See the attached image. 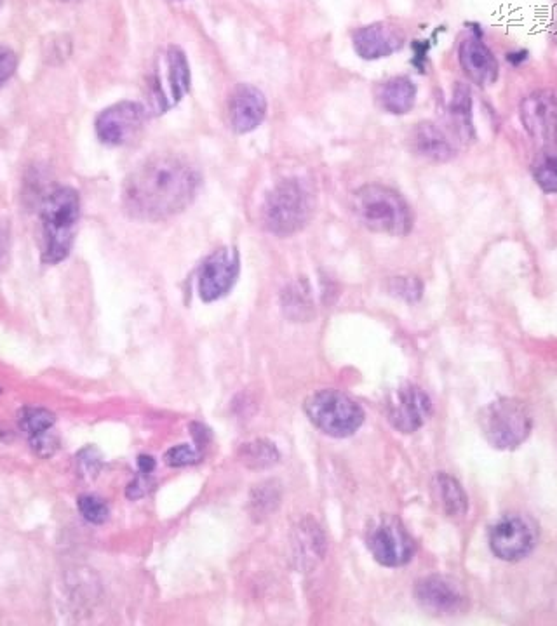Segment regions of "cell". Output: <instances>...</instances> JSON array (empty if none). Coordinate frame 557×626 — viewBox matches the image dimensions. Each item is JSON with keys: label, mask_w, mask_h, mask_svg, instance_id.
Listing matches in <instances>:
<instances>
[{"label": "cell", "mask_w": 557, "mask_h": 626, "mask_svg": "<svg viewBox=\"0 0 557 626\" xmlns=\"http://www.w3.org/2000/svg\"><path fill=\"white\" fill-rule=\"evenodd\" d=\"M432 413V402L422 388L404 387L389 402V421L403 433L417 432Z\"/></svg>", "instance_id": "14"}, {"label": "cell", "mask_w": 557, "mask_h": 626, "mask_svg": "<svg viewBox=\"0 0 557 626\" xmlns=\"http://www.w3.org/2000/svg\"><path fill=\"white\" fill-rule=\"evenodd\" d=\"M190 89V67L180 47H169L162 54L150 84V107L155 114H164L185 98Z\"/></svg>", "instance_id": "7"}, {"label": "cell", "mask_w": 557, "mask_h": 626, "mask_svg": "<svg viewBox=\"0 0 557 626\" xmlns=\"http://www.w3.org/2000/svg\"><path fill=\"white\" fill-rule=\"evenodd\" d=\"M533 421L521 400L498 399L481 413V430L491 446L516 449L530 435Z\"/></svg>", "instance_id": "6"}, {"label": "cell", "mask_w": 557, "mask_h": 626, "mask_svg": "<svg viewBox=\"0 0 557 626\" xmlns=\"http://www.w3.org/2000/svg\"><path fill=\"white\" fill-rule=\"evenodd\" d=\"M437 489H439L444 510L450 517H462L467 512V496L457 480L451 479L448 475H439Z\"/></svg>", "instance_id": "23"}, {"label": "cell", "mask_w": 557, "mask_h": 626, "mask_svg": "<svg viewBox=\"0 0 557 626\" xmlns=\"http://www.w3.org/2000/svg\"><path fill=\"white\" fill-rule=\"evenodd\" d=\"M148 475H150V473L141 472L140 477H136V479L129 484V500H138V498H143V496L150 491V487H152V480H150Z\"/></svg>", "instance_id": "32"}, {"label": "cell", "mask_w": 557, "mask_h": 626, "mask_svg": "<svg viewBox=\"0 0 557 626\" xmlns=\"http://www.w3.org/2000/svg\"><path fill=\"white\" fill-rule=\"evenodd\" d=\"M458 61L467 79L479 87L495 84L500 74L498 60L479 37H467L458 47Z\"/></svg>", "instance_id": "16"}, {"label": "cell", "mask_w": 557, "mask_h": 626, "mask_svg": "<svg viewBox=\"0 0 557 626\" xmlns=\"http://www.w3.org/2000/svg\"><path fill=\"white\" fill-rule=\"evenodd\" d=\"M267 115L265 94L249 84L235 87L229 100L230 126L235 133L246 134L255 131Z\"/></svg>", "instance_id": "15"}, {"label": "cell", "mask_w": 557, "mask_h": 626, "mask_svg": "<svg viewBox=\"0 0 557 626\" xmlns=\"http://www.w3.org/2000/svg\"><path fill=\"white\" fill-rule=\"evenodd\" d=\"M164 458H166V463H168L169 467H188V465H194V463L201 460L202 453L199 447L183 444V446L169 449Z\"/></svg>", "instance_id": "28"}, {"label": "cell", "mask_w": 557, "mask_h": 626, "mask_svg": "<svg viewBox=\"0 0 557 626\" xmlns=\"http://www.w3.org/2000/svg\"><path fill=\"white\" fill-rule=\"evenodd\" d=\"M390 291L406 301H417L422 296V282L417 277H394L390 282Z\"/></svg>", "instance_id": "27"}, {"label": "cell", "mask_w": 557, "mask_h": 626, "mask_svg": "<svg viewBox=\"0 0 557 626\" xmlns=\"http://www.w3.org/2000/svg\"><path fill=\"white\" fill-rule=\"evenodd\" d=\"M241 458L249 468H269L279 461V453L269 440H255L242 447Z\"/></svg>", "instance_id": "24"}, {"label": "cell", "mask_w": 557, "mask_h": 626, "mask_svg": "<svg viewBox=\"0 0 557 626\" xmlns=\"http://www.w3.org/2000/svg\"><path fill=\"white\" fill-rule=\"evenodd\" d=\"M415 101L417 86L408 77H394L376 89V103L387 114H408L411 108L415 107Z\"/></svg>", "instance_id": "19"}, {"label": "cell", "mask_w": 557, "mask_h": 626, "mask_svg": "<svg viewBox=\"0 0 557 626\" xmlns=\"http://www.w3.org/2000/svg\"><path fill=\"white\" fill-rule=\"evenodd\" d=\"M77 505H79V512L82 513V517L91 522V524H96V526H100V524H105L108 519V507L105 501L98 498V496H93V494H86V496H81L79 501H77Z\"/></svg>", "instance_id": "26"}, {"label": "cell", "mask_w": 557, "mask_h": 626, "mask_svg": "<svg viewBox=\"0 0 557 626\" xmlns=\"http://www.w3.org/2000/svg\"><path fill=\"white\" fill-rule=\"evenodd\" d=\"M352 209L363 227L375 234H410L413 228V213L403 195L383 185H366L359 188Z\"/></svg>", "instance_id": "3"}, {"label": "cell", "mask_w": 557, "mask_h": 626, "mask_svg": "<svg viewBox=\"0 0 557 626\" xmlns=\"http://www.w3.org/2000/svg\"><path fill=\"white\" fill-rule=\"evenodd\" d=\"M138 467H140V472L152 473L155 468V460L152 456H140L138 458Z\"/></svg>", "instance_id": "33"}, {"label": "cell", "mask_w": 557, "mask_h": 626, "mask_svg": "<svg viewBox=\"0 0 557 626\" xmlns=\"http://www.w3.org/2000/svg\"><path fill=\"white\" fill-rule=\"evenodd\" d=\"M404 46V35L399 28L387 23H375L354 34V49L364 60H380L397 53Z\"/></svg>", "instance_id": "17"}, {"label": "cell", "mask_w": 557, "mask_h": 626, "mask_svg": "<svg viewBox=\"0 0 557 626\" xmlns=\"http://www.w3.org/2000/svg\"><path fill=\"white\" fill-rule=\"evenodd\" d=\"M65 2H79V0H65Z\"/></svg>", "instance_id": "35"}, {"label": "cell", "mask_w": 557, "mask_h": 626, "mask_svg": "<svg viewBox=\"0 0 557 626\" xmlns=\"http://www.w3.org/2000/svg\"><path fill=\"white\" fill-rule=\"evenodd\" d=\"M54 414L44 407H25L21 409L20 425L30 437L49 432L54 427Z\"/></svg>", "instance_id": "25"}, {"label": "cell", "mask_w": 557, "mask_h": 626, "mask_svg": "<svg viewBox=\"0 0 557 626\" xmlns=\"http://www.w3.org/2000/svg\"><path fill=\"white\" fill-rule=\"evenodd\" d=\"M411 148L415 154L432 162H448L455 157V147L446 134L432 122H420L411 131Z\"/></svg>", "instance_id": "18"}, {"label": "cell", "mask_w": 557, "mask_h": 626, "mask_svg": "<svg viewBox=\"0 0 557 626\" xmlns=\"http://www.w3.org/2000/svg\"><path fill=\"white\" fill-rule=\"evenodd\" d=\"M147 112L135 101H121L103 110L96 119V134L101 143L122 147L135 141L145 126Z\"/></svg>", "instance_id": "11"}, {"label": "cell", "mask_w": 557, "mask_h": 626, "mask_svg": "<svg viewBox=\"0 0 557 626\" xmlns=\"http://www.w3.org/2000/svg\"><path fill=\"white\" fill-rule=\"evenodd\" d=\"M415 597L418 604L432 614L460 613L467 602L462 585L448 576H429L418 581Z\"/></svg>", "instance_id": "13"}, {"label": "cell", "mask_w": 557, "mask_h": 626, "mask_svg": "<svg viewBox=\"0 0 557 626\" xmlns=\"http://www.w3.org/2000/svg\"><path fill=\"white\" fill-rule=\"evenodd\" d=\"M298 538H296V559L300 560L302 569H309L317 560L323 559L326 540L324 534L317 524L312 520H305L302 526L298 527Z\"/></svg>", "instance_id": "21"}, {"label": "cell", "mask_w": 557, "mask_h": 626, "mask_svg": "<svg viewBox=\"0 0 557 626\" xmlns=\"http://www.w3.org/2000/svg\"><path fill=\"white\" fill-rule=\"evenodd\" d=\"M528 58L526 51H517V53L507 54V61H511L512 65H521Z\"/></svg>", "instance_id": "34"}, {"label": "cell", "mask_w": 557, "mask_h": 626, "mask_svg": "<svg viewBox=\"0 0 557 626\" xmlns=\"http://www.w3.org/2000/svg\"><path fill=\"white\" fill-rule=\"evenodd\" d=\"M533 178L545 194L557 195V152L556 147H547L533 162Z\"/></svg>", "instance_id": "22"}, {"label": "cell", "mask_w": 557, "mask_h": 626, "mask_svg": "<svg viewBox=\"0 0 557 626\" xmlns=\"http://www.w3.org/2000/svg\"><path fill=\"white\" fill-rule=\"evenodd\" d=\"M316 211V197L302 180H284L267 195L263 225L272 234L288 237L309 225Z\"/></svg>", "instance_id": "4"}, {"label": "cell", "mask_w": 557, "mask_h": 626, "mask_svg": "<svg viewBox=\"0 0 557 626\" xmlns=\"http://www.w3.org/2000/svg\"><path fill=\"white\" fill-rule=\"evenodd\" d=\"M309 420L329 437H350L363 425L364 411L356 400L338 390H321L305 400Z\"/></svg>", "instance_id": "5"}, {"label": "cell", "mask_w": 557, "mask_h": 626, "mask_svg": "<svg viewBox=\"0 0 557 626\" xmlns=\"http://www.w3.org/2000/svg\"><path fill=\"white\" fill-rule=\"evenodd\" d=\"M18 68V56L9 47L0 46V87L13 77Z\"/></svg>", "instance_id": "30"}, {"label": "cell", "mask_w": 557, "mask_h": 626, "mask_svg": "<svg viewBox=\"0 0 557 626\" xmlns=\"http://www.w3.org/2000/svg\"><path fill=\"white\" fill-rule=\"evenodd\" d=\"M81 216V199L74 188L58 187L46 195L41 206L44 249L42 261L58 265L74 246L75 228Z\"/></svg>", "instance_id": "2"}, {"label": "cell", "mask_w": 557, "mask_h": 626, "mask_svg": "<svg viewBox=\"0 0 557 626\" xmlns=\"http://www.w3.org/2000/svg\"><path fill=\"white\" fill-rule=\"evenodd\" d=\"M451 122L455 126L460 140H476V129H474V115H472V93L469 86L458 82L453 89V100L450 103Z\"/></svg>", "instance_id": "20"}, {"label": "cell", "mask_w": 557, "mask_h": 626, "mask_svg": "<svg viewBox=\"0 0 557 626\" xmlns=\"http://www.w3.org/2000/svg\"><path fill=\"white\" fill-rule=\"evenodd\" d=\"M30 439H32L34 451H37L41 456H51V454L56 451V447H58V440H56V437L51 433V430L41 433V435L30 437Z\"/></svg>", "instance_id": "31"}, {"label": "cell", "mask_w": 557, "mask_h": 626, "mask_svg": "<svg viewBox=\"0 0 557 626\" xmlns=\"http://www.w3.org/2000/svg\"><path fill=\"white\" fill-rule=\"evenodd\" d=\"M0 2H2V0H0Z\"/></svg>", "instance_id": "36"}, {"label": "cell", "mask_w": 557, "mask_h": 626, "mask_svg": "<svg viewBox=\"0 0 557 626\" xmlns=\"http://www.w3.org/2000/svg\"><path fill=\"white\" fill-rule=\"evenodd\" d=\"M519 117L526 133L542 147H557V91L540 89L519 105Z\"/></svg>", "instance_id": "10"}, {"label": "cell", "mask_w": 557, "mask_h": 626, "mask_svg": "<svg viewBox=\"0 0 557 626\" xmlns=\"http://www.w3.org/2000/svg\"><path fill=\"white\" fill-rule=\"evenodd\" d=\"M77 463H79V470L84 477H94L98 475L101 468V456L94 447H86L84 451L77 456Z\"/></svg>", "instance_id": "29"}, {"label": "cell", "mask_w": 557, "mask_h": 626, "mask_svg": "<svg viewBox=\"0 0 557 626\" xmlns=\"http://www.w3.org/2000/svg\"><path fill=\"white\" fill-rule=\"evenodd\" d=\"M199 187L201 176L190 162L175 155H155L126 178L122 204L136 220H168L194 202Z\"/></svg>", "instance_id": "1"}, {"label": "cell", "mask_w": 557, "mask_h": 626, "mask_svg": "<svg viewBox=\"0 0 557 626\" xmlns=\"http://www.w3.org/2000/svg\"><path fill=\"white\" fill-rule=\"evenodd\" d=\"M538 526L523 513H511L498 520L490 531V547L498 559L507 562L528 557L537 545Z\"/></svg>", "instance_id": "8"}, {"label": "cell", "mask_w": 557, "mask_h": 626, "mask_svg": "<svg viewBox=\"0 0 557 626\" xmlns=\"http://www.w3.org/2000/svg\"><path fill=\"white\" fill-rule=\"evenodd\" d=\"M368 547L382 566L401 567L415 555V541L399 520L383 517L368 531Z\"/></svg>", "instance_id": "9"}, {"label": "cell", "mask_w": 557, "mask_h": 626, "mask_svg": "<svg viewBox=\"0 0 557 626\" xmlns=\"http://www.w3.org/2000/svg\"><path fill=\"white\" fill-rule=\"evenodd\" d=\"M239 275V253L234 247H220L204 261L199 274L202 301L220 300L234 287Z\"/></svg>", "instance_id": "12"}]
</instances>
